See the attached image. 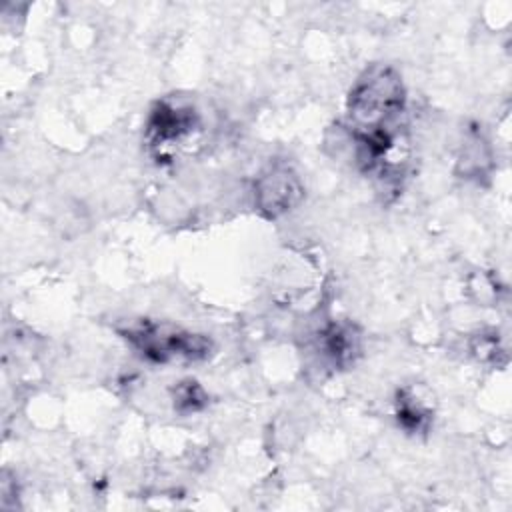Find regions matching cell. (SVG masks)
<instances>
[{"instance_id": "6da1fadb", "label": "cell", "mask_w": 512, "mask_h": 512, "mask_svg": "<svg viewBox=\"0 0 512 512\" xmlns=\"http://www.w3.org/2000/svg\"><path fill=\"white\" fill-rule=\"evenodd\" d=\"M406 110V90L400 74L386 64L366 68L352 84L346 116L350 136L358 148V160L374 170H384L400 136Z\"/></svg>"}, {"instance_id": "7a4b0ae2", "label": "cell", "mask_w": 512, "mask_h": 512, "mask_svg": "<svg viewBox=\"0 0 512 512\" xmlns=\"http://www.w3.org/2000/svg\"><path fill=\"white\" fill-rule=\"evenodd\" d=\"M130 346L150 362L168 364L174 360H204L210 354V340L170 324L138 322L122 332Z\"/></svg>"}, {"instance_id": "3957f363", "label": "cell", "mask_w": 512, "mask_h": 512, "mask_svg": "<svg viewBox=\"0 0 512 512\" xmlns=\"http://www.w3.org/2000/svg\"><path fill=\"white\" fill-rule=\"evenodd\" d=\"M304 196L302 182L298 174L282 162L270 164L254 182V206L266 218H280Z\"/></svg>"}, {"instance_id": "277c9868", "label": "cell", "mask_w": 512, "mask_h": 512, "mask_svg": "<svg viewBox=\"0 0 512 512\" xmlns=\"http://www.w3.org/2000/svg\"><path fill=\"white\" fill-rule=\"evenodd\" d=\"M198 128L196 110L180 100L158 102L146 124V138L154 148H168L184 142Z\"/></svg>"}, {"instance_id": "5b68a950", "label": "cell", "mask_w": 512, "mask_h": 512, "mask_svg": "<svg viewBox=\"0 0 512 512\" xmlns=\"http://www.w3.org/2000/svg\"><path fill=\"white\" fill-rule=\"evenodd\" d=\"M320 350L326 360L332 362V366L344 368L350 364L358 350H360V338L356 330L350 324H330L320 334Z\"/></svg>"}, {"instance_id": "8992f818", "label": "cell", "mask_w": 512, "mask_h": 512, "mask_svg": "<svg viewBox=\"0 0 512 512\" xmlns=\"http://www.w3.org/2000/svg\"><path fill=\"white\" fill-rule=\"evenodd\" d=\"M396 418H398V424L408 432H426L432 422L430 410L408 390L398 392Z\"/></svg>"}, {"instance_id": "52a82bcc", "label": "cell", "mask_w": 512, "mask_h": 512, "mask_svg": "<svg viewBox=\"0 0 512 512\" xmlns=\"http://www.w3.org/2000/svg\"><path fill=\"white\" fill-rule=\"evenodd\" d=\"M172 398H174V408L182 414H190V412L200 410L208 400L206 392L202 390V386L196 380H182L174 388Z\"/></svg>"}]
</instances>
